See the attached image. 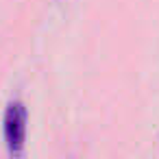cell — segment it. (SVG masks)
Segmentation results:
<instances>
[{"label":"cell","instance_id":"6da1fadb","mask_svg":"<svg viewBox=\"0 0 159 159\" xmlns=\"http://www.w3.org/2000/svg\"><path fill=\"white\" fill-rule=\"evenodd\" d=\"M26 122H29V111H26L24 102H20V100L9 102L5 109V116H2V137H5V146H7L9 155H13V157H20L24 152Z\"/></svg>","mask_w":159,"mask_h":159}]
</instances>
